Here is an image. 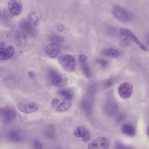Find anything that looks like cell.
<instances>
[{"instance_id": "cell-1", "label": "cell", "mask_w": 149, "mask_h": 149, "mask_svg": "<svg viewBox=\"0 0 149 149\" xmlns=\"http://www.w3.org/2000/svg\"><path fill=\"white\" fill-rule=\"evenodd\" d=\"M58 61L59 63L66 71L73 72L76 70V61L71 55H63L59 57Z\"/></svg>"}, {"instance_id": "cell-2", "label": "cell", "mask_w": 149, "mask_h": 149, "mask_svg": "<svg viewBox=\"0 0 149 149\" xmlns=\"http://www.w3.org/2000/svg\"><path fill=\"white\" fill-rule=\"evenodd\" d=\"M16 116V111L13 108L6 107L1 109V122L3 124L8 125L11 123L14 120Z\"/></svg>"}, {"instance_id": "cell-3", "label": "cell", "mask_w": 149, "mask_h": 149, "mask_svg": "<svg viewBox=\"0 0 149 149\" xmlns=\"http://www.w3.org/2000/svg\"><path fill=\"white\" fill-rule=\"evenodd\" d=\"M111 12L114 16L121 22H128L130 19L129 13L120 7L114 6L111 8Z\"/></svg>"}, {"instance_id": "cell-4", "label": "cell", "mask_w": 149, "mask_h": 149, "mask_svg": "<svg viewBox=\"0 0 149 149\" xmlns=\"http://www.w3.org/2000/svg\"><path fill=\"white\" fill-rule=\"evenodd\" d=\"M109 141L104 137H100L91 141L88 145L89 149H108Z\"/></svg>"}, {"instance_id": "cell-5", "label": "cell", "mask_w": 149, "mask_h": 149, "mask_svg": "<svg viewBox=\"0 0 149 149\" xmlns=\"http://www.w3.org/2000/svg\"><path fill=\"white\" fill-rule=\"evenodd\" d=\"M133 90V86L130 82H125L122 83L118 88V93L119 96L123 99L129 98Z\"/></svg>"}, {"instance_id": "cell-6", "label": "cell", "mask_w": 149, "mask_h": 149, "mask_svg": "<svg viewBox=\"0 0 149 149\" xmlns=\"http://www.w3.org/2000/svg\"><path fill=\"white\" fill-rule=\"evenodd\" d=\"M17 107L22 112L26 114L34 113L39 109V106L35 102H29L27 103H19L17 104Z\"/></svg>"}, {"instance_id": "cell-7", "label": "cell", "mask_w": 149, "mask_h": 149, "mask_svg": "<svg viewBox=\"0 0 149 149\" xmlns=\"http://www.w3.org/2000/svg\"><path fill=\"white\" fill-rule=\"evenodd\" d=\"M120 33L122 35L124 36H125V37H128L132 41L134 42H136L139 47L143 50V51H145V52H147L148 51V49L147 48L144 46L141 42L139 40L138 38L134 35L133 33H132V31H131L130 29H127L124 28H121L120 29Z\"/></svg>"}, {"instance_id": "cell-8", "label": "cell", "mask_w": 149, "mask_h": 149, "mask_svg": "<svg viewBox=\"0 0 149 149\" xmlns=\"http://www.w3.org/2000/svg\"><path fill=\"white\" fill-rule=\"evenodd\" d=\"M8 6L9 13L14 16L19 15L23 8L21 3L16 0H10Z\"/></svg>"}, {"instance_id": "cell-9", "label": "cell", "mask_w": 149, "mask_h": 149, "mask_svg": "<svg viewBox=\"0 0 149 149\" xmlns=\"http://www.w3.org/2000/svg\"><path fill=\"white\" fill-rule=\"evenodd\" d=\"M60 52V47L56 43H52L48 45L44 49L45 54L51 58H55Z\"/></svg>"}, {"instance_id": "cell-10", "label": "cell", "mask_w": 149, "mask_h": 149, "mask_svg": "<svg viewBox=\"0 0 149 149\" xmlns=\"http://www.w3.org/2000/svg\"><path fill=\"white\" fill-rule=\"evenodd\" d=\"M6 136L8 141L15 143L21 142L24 139V135L22 132L17 130H11L7 132Z\"/></svg>"}, {"instance_id": "cell-11", "label": "cell", "mask_w": 149, "mask_h": 149, "mask_svg": "<svg viewBox=\"0 0 149 149\" xmlns=\"http://www.w3.org/2000/svg\"><path fill=\"white\" fill-rule=\"evenodd\" d=\"M74 135L77 137H81L84 142H88L90 139V135L88 131L83 126H78L75 129Z\"/></svg>"}, {"instance_id": "cell-12", "label": "cell", "mask_w": 149, "mask_h": 149, "mask_svg": "<svg viewBox=\"0 0 149 149\" xmlns=\"http://www.w3.org/2000/svg\"><path fill=\"white\" fill-rule=\"evenodd\" d=\"M15 54V49L13 46H9L5 49L0 48V59L1 61L8 60L13 57Z\"/></svg>"}, {"instance_id": "cell-13", "label": "cell", "mask_w": 149, "mask_h": 149, "mask_svg": "<svg viewBox=\"0 0 149 149\" xmlns=\"http://www.w3.org/2000/svg\"><path fill=\"white\" fill-rule=\"evenodd\" d=\"M68 82V78L65 75L60 74L57 75L52 80V84L55 87L62 88L66 86Z\"/></svg>"}, {"instance_id": "cell-14", "label": "cell", "mask_w": 149, "mask_h": 149, "mask_svg": "<svg viewBox=\"0 0 149 149\" xmlns=\"http://www.w3.org/2000/svg\"><path fill=\"white\" fill-rule=\"evenodd\" d=\"M14 37L16 45L18 47H23L26 45L27 38L23 32L17 31L15 34Z\"/></svg>"}, {"instance_id": "cell-15", "label": "cell", "mask_w": 149, "mask_h": 149, "mask_svg": "<svg viewBox=\"0 0 149 149\" xmlns=\"http://www.w3.org/2000/svg\"><path fill=\"white\" fill-rule=\"evenodd\" d=\"M118 106L115 102H110L107 103L104 107V113L107 116H112L117 112Z\"/></svg>"}, {"instance_id": "cell-16", "label": "cell", "mask_w": 149, "mask_h": 149, "mask_svg": "<svg viewBox=\"0 0 149 149\" xmlns=\"http://www.w3.org/2000/svg\"><path fill=\"white\" fill-rule=\"evenodd\" d=\"M20 27L25 33L29 35L30 36H34L35 29L34 28L33 26L30 24L28 21L22 22L20 24Z\"/></svg>"}, {"instance_id": "cell-17", "label": "cell", "mask_w": 149, "mask_h": 149, "mask_svg": "<svg viewBox=\"0 0 149 149\" xmlns=\"http://www.w3.org/2000/svg\"><path fill=\"white\" fill-rule=\"evenodd\" d=\"M28 21L33 26H37L40 24L41 19L39 15L35 12H31L28 16Z\"/></svg>"}, {"instance_id": "cell-18", "label": "cell", "mask_w": 149, "mask_h": 149, "mask_svg": "<svg viewBox=\"0 0 149 149\" xmlns=\"http://www.w3.org/2000/svg\"><path fill=\"white\" fill-rule=\"evenodd\" d=\"M121 131L125 135L129 136H133L136 134V130L130 124L125 123L122 125Z\"/></svg>"}, {"instance_id": "cell-19", "label": "cell", "mask_w": 149, "mask_h": 149, "mask_svg": "<svg viewBox=\"0 0 149 149\" xmlns=\"http://www.w3.org/2000/svg\"><path fill=\"white\" fill-rule=\"evenodd\" d=\"M72 105V103L70 100L65 99L57 105L56 110L60 112H64L69 109Z\"/></svg>"}, {"instance_id": "cell-20", "label": "cell", "mask_w": 149, "mask_h": 149, "mask_svg": "<svg viewBox=\"0 0 149 149\" xmlns=\"http://www.w3.org/2000/svg\"><path fill=\"white\" fill-rule=\"evenodd\" d=\"M101 53L103 55L112 58H116L119 56V53L118 51L113 49H103L101 51Z\"/></svg>"}, {"instance_id": "cell-21", "label": "cell", "mask_w": 149, "mask_h": 149, "mask_svg": "<svg viewBox=\"0 0 149 149\" xmlns=\"http://www.w3.org/2000/svg\"><path fill=\"white\" fill-rule=\"evenodd\" d=\"M59 95L64 97L65 99L71 100L74 97V94L72 91L69 89H62L59 91Z\"/></svg>"}, {"instance_id": "cell-22", "label": "cell", "mask_w": 149, "mask_h": 149, "mask_svg": "<svg viewBox=\"0 0 149 149\" xmlns=\"http://www.w3.org/2000/svg\"><path fill=\"white\" fill-rule=\"evenodd\" d=\"M81 66L82 70L85 76L88 79H90L91 77V71L88 65L86 62L81 63Z\"/></svg>"}, {"instance_id": "cell-23", "label": "cell", "mask_w": 149, "mask_h": 149, "mask_svg": "<svg viewBox=\"0 0 149 149\" xmlns=\"http://www.w3.org/2000/svg\"><path fill=\"white\" fill-rule=\"evenodd\" d=\"M132 41L129 37H125L119 42V46L123 48H126L130 46Z\"/></svg>"}, {"instance_id": "cell-24", "label": "cell", "mask_w": 149, "mask_h": 149, "mask_svg": "<svg viewBox=\"0 0 149 149\" xmlns=\"http://www.w3.org/2000/svg\"><path fill=\"white\" fill-rule=\"evenodd\" d=\"M49 40L54 43L59 44L62 43L63 42V38L58 36L53 35L49 37Z\"/></svg>"}, {"instance_id": "cell-25", "label": "cell", "mask_w": 149, "mask_h": 149, "mask_svg": "<svg viewBox=\"0 0 149 149\" xmlns=\"http://www.w3.org/2000/svg\"><path fill=\"white\" fill-rule=\"evenodd\" d=\"M57 75H58V73L54 69L49 70V71H48V76L49 79L53 80Z\"/></svg>"}, {"instance_id": "cell-26", "label": "cell", "mask_w": 149, "mask_h": 149, "mask_svg": "<svg viewBox=\"0 0 149 149\" xmlns=\"http://www.w3.org/2000/svg\"><path fill=\"white\" fill-rule=\"evenodd\" d=\"M59 102H60V100L57 97H55V98H53L52 101H51V106L54 108L56 107L58 104L59 103Z\"/></svg>"}, {"instance_id": "cell-27", "label": "cell", "mask_w": 149, "mask_h": 149, "mask_svg": "<svg viewBox=\"0 0 149 149\" xmlns=\"http://www.w3.org/2000/svg\"><path fill=\"white\" fill-rule=\"evenodd\" d=\"M42 144L38 140H35L33 142V146L36 149H40L42 148Z\"/></svg>"}, {"instance_id": "cell-28", "label": "cell", "mask_w": 149, "mask_h": 149, "mask_svg": "<svg viewBox=\"0 0 149 149\" xmlns=\"http://www.w3.org/2000/svg\"><path fill=\"white\" fill-rule=\"evenodd\" d=\"M87 60H88V57L84 55H81L79 56V61L81 64L86 63Z\"/></svg>"}, {"instance_id": "cell-29", "label": "cell", "mask_w": 149, "mask_h": 149, "mask_svg": "<svg viewBox=\"0 0 149 149\" xmlns=\"http://www.w3.org/2000/svg\"><path fill=\"white\" fill-rule=\"evenodd\" d=\"M56 29L60 32H62L64 30V27L62 25L59 24L58 25H56Z\"/></svg>"}, {"instance_id": "cell-30", "label": "cell", "mask_w": 149, "mask_h": 149, "mask_svg": "<svg viewBox=\"0 0 149 149\" xmlns=\"http://www.w3.org/2000/svg\"><path fill=\"white\" fill-rule=\"evenodd\" d=\"M29 77L32 79H34L36 78V75L34 72L32 71H29Z\"/></svg>"}, {"instance_id": "cell-31", "label": "cell", "mask_w": 149, "mask_h": 149, "mask_svg": "<svg viewBox=\"0 0 149 149\" xmlns=\"http://www.w3.org/2000/svg\"><path fill=\"white\" fill-rule=\"evenodd\" d=\"M5 46H6V43H5V42H1V43H0V48H5Z\"/></svg>"}, {"instance_id": "cell-32", "label": "cell", "mask_w": 149, "mask_h": 149, "mask_svg": "<svg viewBox=\"0 0 149 149\" xmlns=\"http://www.w3.org/2000/svg\"><path fill=\"white\" fill-rule=\"evenodd\" d=\"M98 62L102 66L106 65V62L103 61V60H99V61H98Z\"/></svg>"}, {"instance_id": "cell-33", "label": "cell", "mask_w": 149, "mask_h": 149, "mask_svg": "<svg viewBox=\"0 0 149 149\" xmlns=\"http://www.w3.org/2000/svg\"><path fill=\"white\" fill-rule=\"evenodd\" d=\"M147 135H148V137H149V125H148V127H147Z\"/></svg>"}]
</instances>
